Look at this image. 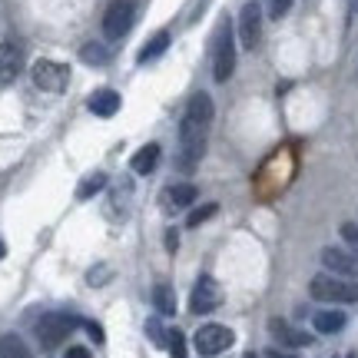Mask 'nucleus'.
Masks as SVG:
<instances>
[{
    "instance_id": "f257e3e1",
    "label": "nucleus",
    "mask_w": 358,
    "mask_h": 358,
    "mask_svg": "<svg viewBox=\"0 0 358 358\" xmlns=\"http://www.w3.org/2000/svg\"><path fill=\"white\" fill-rule=\"evenodd\" d=\"M213 96L209 93H192L186 103V113L179 123V166L192 169L206 156V143H209V123H213Z\"/></svg>"
},
{
    "instance_id": "f03ea898",
    "label": "nucleus",
    "mask_w": 358,
    "mask_h": 358,
    "mask_svg": "<svg viewBox=\"0 0 358 358\" xmlns=\"http://www.w3.org/2000/svg\"><path fill=\"white\" fill-rule=\"evenodd\" d=\"M236 34H232V20L222 17L213 34V80L216 83H226V80L236 73Z\"/></svg>"
},
{
    "instance_id": "7ed1b4c3",
    "label": "nucleus",
    "mask_w": 358,
    "mask_h": 358,
    "mask_svg": "<svg viewBox=\"0 0 358 358\" xmlns=\"http://www.w3.org/2000/svg\"><path fill=\"white\" fill-rule=\"evenodd\" d=\"M308 295L319 299V302H335V306H355L358 302V282H348L342 275H315L308 282Z\"/></svg>"
},
{
    "instance_id": "20e7f679",
    "label": "nucleus",
    "mask_w": 358,
    "mask_h": 358,
    "mask_svg": "<svg viewBox=\"0 0 358 358\" xmlns=\"http://www.w3.org/2000/svg\"><path fill=\"white\" fill-rule=\"evenodd\" d=\"M80 322L73 315H66V312H47V315H40L37 319V338L43 348H57L60 342H66V335H73Z\"/></svg>"
},
{
    "instance_id": "39448f33",
    "label": "nucleus",
    "mask_w": 358,
    "mask_h": 358,
    "mask_svg": "<svg viewBox=\"0 0 358 358\" xmlns=\"http://www.w3.org/2000/svg\"><path fill=\"white\" fill-rule=\"evenodd\" d=\"M133 20H136V0H110V7L103 10V37L106 40L127 37Z\"/></svg>"
},
{
    "instance_id": "423d86ee",
    "label": "nucleus",
    "mask_w": 358,
    "mask_h": 358,
    "mask_svg": "<svg viewBox=\"0 0 358 358\" xmlns=\"http://www.w3.org/2000/svg\"><path fill=\"white\" fill-rule=\"evenodd\" d=\"M232 342H236L232 329L229 325H219V322H209V325H203L199 332L192 335V345H196V352L203 358L222 355L226 348H232Z\"/></svg>"
},
{
    "instance_id": "0eeeda50",
    "label": "nucleus",
    "mask_w": 358,
    "mask_h": 358,
    "mask_svg": "<svg viewBox=\"0 0 358 358\" xmlns=\"http://www.w3.org/2000/svg\"><path fill=\"white\" fill-rule=\"evenodd\" d=\"M262 3L249 0L243 10H239V24H236V37L243 43V50H256L259 40H262Z\"/></svg>"
},
{
    "instance_id": "6e6552de",
    "label": "nucleus",
    "mask_w": 358,
    "mask_h": 358,
    "mask_svg": "<svg viewBox=\"0 0 358 358\" xmlns=\"http://www.w3.org/2000/svg\"><path fill=\"white\" fill-rule=\"evenodd\" d=\"M30 77H34V87L43 90V93H64L66 80H70V66L57 64V60H37Z\"/></svg>"
},
{
    "instance_id": "1a4fd4ad",
    "label": "nucleus",
    "mask_w": 358,
    "mask_h": 358,
    "mask_svg": "<svg viewBox=\"0 0 358 358\" xmlns=\"http://www.w3.org/2000/svg\"><path fill=\"white\" fill-rule=\"evenodd\" d=\"M222 306V289L213 275H199V282L192 285L189 292V312L192 315H209Z\"/></svg>"
},
{
    "instance_id": "9d476101",
    "label": "nucleus",
    "mask_w": 358,
    "mask_h": 358,
    "mask_svg": "<svg viewBox=\"0 0 358 358\" xmlns=\"http://www.w3.org/2000/svg\"><path fill=\"white\" fill-rule=\"evenodd\" d=\"M319 259H322V266L329 268L332 275H342V279H358V256H355V252L329 245V249H322V252H319Z\"/></svg>"
},
{
    "instance_id": "9b49d317",
    "label": "nucleus",
    "mask_w": 358,
    "mask_h": 358,
    "mask_svg": "<svg viewBox=\"0 0 358 358\" xmlns=\"http://www.w3.org/2000/svg\"><path fill=\"white\" fill-rule=\"evenodd\" d=\"M268 332H272L275 342H282V345H289V348L312 345V335L302 332V329H295L292 322H285V319H268Z\"/></svg>"
},
{
    "instance_id": "f8f14e48",
    "label": "nucleus",
    "mask_w": 358,
    "mask_h": 358,
    "mask_svg": "<svg viewBox=\"0 0 358 358\" xmlns=\"http://www.w3.org/2000/svg\"><path fill=\"white\" fill-rule=\"evenodd\" d=\"M87 106H90V113L93 116L110 120V116L120 113V93H116V90H96V93L87 100Z\"/></svg>"
},
{
    "instance_id": "ddd939ff",
    "label": "nucleus",
    "mask_w": 358,
    "mask_h": 358,
    "mask_svg": "<svg viewBox=\"0 0 358 358\" xmlns=\"http://www.w3.org/2000/svg\"><path fill=\"white\" fill-rule=\"evenodd\" d=\"M129 166H133V173H136V176H150V173L159 166V146H156V143L140 146V150L133 153V159H129Z\"/></svg>"
},
{
    "instance_id": "4468645a",
    "label": "nucleus",
    "mask_w": 358,
    "mask_h": 358,
    "mask_svg": "<svg viewBox=\"0 0 358 358\" xmlns=\"http://www.w3.org/2000/svg\"><path fill=\"white\" fill-rule=\"evenodd\" d=\"M163 199H166L169 209H189L196 199H199V189L192 186V182H176V186H169L163 192Z\"/></svg>"
},
{
    "instance_id": "2eb2a0df",
    "label": "nucleus",
    "mask_w": 358,
    "mask_h": 358,
    "mask_svg": "<svg viewBox=\"0 0 358 358\" xmlns=\"http://www.w3.org/2000/svg\"><path fill=\"white\" fill-rule=\"evenodd\" d=\"M312 325H315V332H322V335H335V332H342V329H345V312H338V308L315 312Z\"/></svg>"
},
{
    "instance_id": "dca6fc26",
    "label": "nucleus",
    "mask_w": 358,
    "mask_h": 358,
    "mask_svg": "<svg viewBox=\"0 0 358 358\" xmlns=\"http://www.w3.org/2000/svg\"><path fill=\"white\" fill-rule=\"evenodd\" d=\"M153 308L159 315H173L176 312V295H173L169 282H156L153 285Z\"/></svg>"
},
{
    "instance_id": "f3484780",
    "label": "nucleus",
    "mask_w": 358,
    "mask_h": 358,
    "mask_svg": "<svg viewBox=\"0 0 358 358\" xmlns=\"http://www.w3.org/2000/svg\"><path fill=\"white\" fill-rule=\"evenodd\" d=\"M169 47V30H159V34H153V37L143 43V50H140V64H150V60H156V57H163Z\"/></svg>"
},
{
    "instance_id": "a211bd4d",
    "label": "nucleus",
    "mask_w": 358,
    "mask_h": 358,
    "mask_svg": "<svg viewBox=\"0 0 358 358\" xmlns=\"http://www.w3.org/2000/svg\"><path fill=\"white\" fill-rule=\"evenodd\" d=\"M0 358H34V352L27 348V342L20 335H0Z\"/></svg>"
},
{
    "instance_id": "6ab92c4d",
    "label": "nucleus",
    "mask_w": 358,
    "mask_h": 358,
    "mask_svg": "<svg viewBox=\"0 0 358 358\" xmlns=\"http://www.w3.org/2000/svg\"><path fill=\"white\" fill-rule=\"evenodd\" d=\"M106 189V173H90L83 182L77 186V199H93V196H100V192Z\"/></svg>"
},
{
    "instance_id": "aec40b11",
    "label": "nucleus",
    "mask_w": 358,
    "mask_h": 358,
    "mask_svg": "<svg viewBox=\"0 0 358 358\" xmlns=\"http://www.w3.org/2000/svg\"><path fill=\"white\" fill-rule=\"evenodd\" d=\"M110 47H103V43H83V50H80V60L90 66H106L110 64Z\"/></svg>"
},
{
    "instance_id": "412c9836",
    "label": "nucleus",
    "mask_w": 358,
    "mask_h": 358,
    "mask_svg": "<svg viewBox=\"0 0 358 358\" xmlns=\"http://www.w3.org/2000/svg\"><path fill=\"white\" fill-rule=\"evenodd\" d=\"M219 213V206L216 203H203V206H196L189 216H186V229H199L206 219H213Z\"/></svg>"
},
{
    "instance_id": "4be33fe9",
    "label": "nucleus",
    "mask_w": 358,
    "mask_h": 358,
    "mask_svg": "<svg viewBox=\"0 0 358 358\" xmlns=\"http://www.w3.org/2000/svg\"><path fill=\"white\" fill-rule=\"evenodd\" d=\"M17 73H20V64H17V60H13L10 53H7V57L0 60V87H7V83H13V80H17Z\"/></svg>"
},
{
    "instance_id": "5701e85b",
    "label": "nucleus",
    "mask_w": 358,
    "mask_h": 358,
    "mask_svg": "<svg viewBox=\"0 0 358 358\" xmlns=\"http://www.w3.org/2000/svg\"><path fill=\"white\" fill-rule=\"evenodd\" d=\"M166 345H169V355L173 358H186V335L179 332V329H169Z\"/></svg>"
},
{
    "instance_id": "b1692460",
    "label": "nucleus",
    "mask_w": 358,
    "mask_h": 358,
    "mask_svg": "<svg viewBox=\"0 0 358 358\" xmlns=\"http://www.w3.org/2000/svg\"><path fill=\"white\" fill-rule=\"evenodd\" d=\"M262 10H266L272 20H282L285 13L292 10V0H262Z\"/></svg>"
},
{
    "instance_id": "393cba45",
    "label": "nucleus",
    "mask_w": 358,
    "mask_h": 358,
    "mask_svg": "<svg viewBox=\"0 0 358 358\" xmlns=\"http://www.w3.org/2000/svg\"><path fill=\"white\" fill-rule=\"evenodd\" d=\"M338 232H342V243H345L348 252H355V256H358V226H355V222H342V226H338Z\"/></svg>"
},
{
    "instance_id": "a878e982",
    "label": "nucleus",
    "mask_w": 358,
    "mask_h": 358,
    "mask_svg": "<svg viewBox=\"0 0 358 358\" xmlns=\"http://www.w3.org/2000/svg\"><path fill=\"white\" fill-rule=\"evenodd\" d=\"M146 335L153 338V345H166V335L169 332H163V325H159L156 319H150V322H146Z\"/></svg>"
},
{
    "instance_id": "bb28decb",
    "label": "nucleus",
    "mask_w": 358,
    "mask_h": 358,
    "mask_svg": "<svg viewBox=\"0 0 358 358\" xmlns=\"http://www.w3.org/2000/svg\"><path fill=\"white\" fill-rule=\"evenodd\" d=\"M106 275H110V268H93V272H90V285H106Z\"/></svg>"
},
{
    "instance_id": "cd10ccee",
    "label": "nucleus",
    "mask_w": 358,
    "mask_h": 358,
    "mask_svg": "<svg viewBox=\"0 0 358 358\" xmlns=\"http://www.w3.org/2000/svg\"><path fill=\"white\" fill-rule=\"evenodd\" d=\"M64 358H93V355H90V348L73 345V348H66V355H64Z\"/></svg>"
},
{
    "instance_id": "c85d7f7f",
    "label": "nucleus",
    "mask_w": 358,
    "mask_h": 358,
    "mask_svg": "<svg viewBox=\"0 0 358 358\" xmlns=\"http://www.w3.org/2000/svg\"><path fill=\"white\" fill-rule=\"evenodd\" d=\"M83 325H87V332H90V338H93V342H103V329H100V325H93V322H83Z\"/></svg>"
},
{
    "instance_id": "c756f323",
    "label": "nucleus",
    "mask_w": 358,
    "mask_h": 358,
    "mask_svg": "<svg viewBox=\"0 0 358 358\" xmlns=\"http://www.w3.org/2000/svg\"><path fill=\"white\" fill-rule=\"evenodd\" d=\"M259 358H295V355H289V352H279V348H266Z\"/></svg>"
},
{
    "instance_id": "7c9ffc66",
    "label": "nucleus",
    "mask_w": 358,
    "mask_h": 358,
    "mask_svg": "<svg viewBox=\"0 0 358 358\" xmlns=\"http://www.w3.org/2000/svg\"><path fill=\"white\" fill-rule=\"evenodd\" d=\"M176 243H179V239H176V229H169V232H166V245H169V252H176Z\"/></svg>"
},
{
    "instance_id": "2f4dec72",
    "label": "nucleus",
    "mask_w": 358,
    "mask_h": 358,
    "mask_svg": "<svg viewBox=\"0 0 358 358\" xmlns=\"http://www.w3.org/2000/svg\"><path fill=\"white\" fill-rule=\"evenodd\" d=\"M7 256V243H3V236H0V259Z\"/></svg>"
},
{
    "instance_id": "473e14b6",
    "label": "nucleus",
    "mask_w": 358,
    "mask_h": 358,
    "mask_svg": "<svg viewBox=\"0 0 358 358\" xmlns=\"http://www.w3.org/2000/svg\"><path fill=\"white\" fill-rule=\"evenodd\" d=\"M7 53H10V50H7V47H0V60H3V57H7Z\"/></svg>"
},
{
    "instance_id": "72a5a7b5",
    "label": "nucleus",
    "mask_w": 358,
    "mask_h": 358,
    "mask_svg": "<svg viewBox=\"0 0 358 358\" xmlns=\"http://www.w3.org/2000/svg\"><path fill=\"white\" fill-rule=\"evenodd\" d=\"M245 358H259V355H252V352H249V355H245Z\"/></svg>"
},
{
    "instance_id": "f704fd0d",
    "label": "nucleus",
    "mask_w": 358,
    "mask_h": 358,
    "mask_svg": "<svg viewBox=\"0 0 358 358\" xmlns=\"http://www.w3.org/2000/svg\"><path fill=\"white\" fill-rule=\"evenodd\" d=\"M348 358H358V355H348Z\"/></svg>"
}]
</instances>
